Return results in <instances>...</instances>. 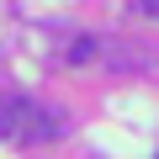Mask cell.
I'll return each mask as SVG.
<instances>
[{
	"label": "cell",
	"instance_id": "cell-1",
	"mask_svg": "<svg viewBox=\"0 0 159 159\" xmlns=\"http://www.w3.org/2000/svg\"><path fill=\"white\" fill-rule=\"evenodd\" d=\"M64 133V111L43 106L37 96H0V138L11 143H53Z\"/></svg>",
	"mask_w": 159,
	"mask_h": 159
}]
</instances>
